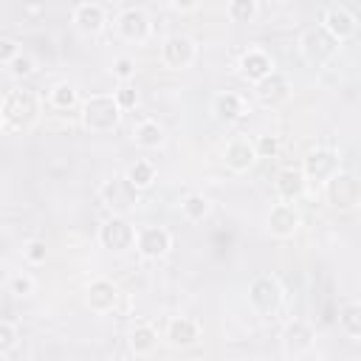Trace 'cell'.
Masks as SVG:
<instances>
[{"mask_svg": "<svg viewBox=\"0 0 361 361\" xmlns=\"http://www.w3.org/2000/svg\"><path fill=\"white\" fill-rule=\"evenodd\" d=\"M180 212H183V217H186V220L197 223V220H203V217L209 214V200H206L203 195L192 192V195H186V197L180 200Z\"/></svg>", "mask_w": 361, "mask_h": 361, "instance_id": "obj_27", "label": "cell"}, {"mask_svg": "<svg viewBox=\"0 0 361 361\" xmlns=\"http://www.w3.org/2000/svg\"><path fill=\"white\" fill-rule=\"evenodd\" d=\"M254 93H257V99H259L262 107H276V104H282L290 96V82H288L285 73L271 71L265 79H259L254 85Z\"/></svg>", "mask_w": 361, "mask_h": 361, "instance_id": "obj_14", "label": "cell"}, {"mask_svg": "<svg viewBox=\"0 0 361 361\" xmlns=\"http://www.w3.org/2000/svg\"><path fill=\"white\" fill-rule=\"evenodd\" d=\"M338 324H341V330L347 336L361 338V302H347L338 310Z\"/></svg>", "mask_w": 361, "mask_h": 361, "instance_id": "obj_25", "label": "cell"}, {"mask_svg": "<svg viewBox=\"0 0 361 361\" xmlns=\"http://www.w3.org/2000/svg\"><path fill=\"white\" fill-rule=\"evenodd\" d=\"M0 116H3V130L6 133H25L39 118V96L34 90L14 87L3 96Z\"/></svg>", "mask_w": 361, "mask_h": 361, "instance_id": "obj_1", "label": "cell"}, {"mask_svg": "<svg viewBox=\"0 0 361 361\" xmlns=\"http://www.w3.org/2000/svg\"><path fill=\"white\" fill-rule=\"evenodd\" d=\"M164 338H166L169 347H180V350H183V347H192V344L200 338V327H197L195 319L178 316V319H172V322L166 324Z\"/></svg>", "mask_w": 361, "mask_h": 361, "instance_id": "obj_20", "label": "cell"}, {"mask_svg": "<svg viewBox=\"0 0 361 361\" xmlns=\"http://www.w3.org/2000/svg\"><path fill=\"white\" fill-rule=\"evenodd\" d=\"M257 158H259V155H257V144L248 141L245 135L231 138V141L226 144V149H223V161H226V166H228L231 172H245V169H251Z\"/></svg>", "mask_w": 361, "mask_h": 361, "instance_id": "obj_15", "label": "cell"}, {"mask_svg": "<svg viewBox=\"0 0 361 361\" xmlns=\"http://www.w3.org/2000/svg\"><path fill=\"white\" fill-rule=\"evenodd\" d=\"M324 192H327V200L330 206L336 209H355L361 203V180L350 172H336L330 180H324Z\"/></svg>", "mask_w": 361, "mask_h": 361, "instance_id": "obj_6", "label": "cell"}, {"mask_svg": "<svg viewBox=\"0 0 361 361\" xmlns=\"http://www.w3.org/2000/svg\"><path fill=\"white\" fill-rule=\"evenodd\" d=\"M23 257H25L31 265L45 262V257H48V245H45V240H28L25 248H23Z\"/></svg>", "mask_w": 361, "mask_h": 361, "instance_id": "obj_30", "label": "cell"}, {"mask_svg": "<svg viewBox=\"0 0 361 361\" xmlns=\"http://www.w3.org/2000/svg\"><path fill=\"white\" fill-rule=\"evenodd\" d=\"M265 223H268V231H271L274 237L288 240V237H293L296 228L302 226V217H299V212H296V206H293L290 200H279V203L271 206Z\"/></svg>", "mask_w": 361, "mask_h": 361, "instance_id": "obj_9", "label": "cell"}, {"mask_svg": "<svg viewBox=\"0 0 361 361\" xmlns=\"http://www.w3.org/2000/svg\"><path fill=\"white\" fill-rule=\"evenodd\" d=\"M17 344V327L11 322H0V355H6Z\"/></svg>", "mask_w": 361, "mask_h": 361, "instance_id": "obj_35", "label": "cell"}, {"mask_svg": "<svg viewBox=\"0 0 361 361\" xmlns=\"http://www.w3.org/2000/svg\"><path fill=\"white\" fill-rule=\"evenodd\" d=\"M226 11L231 23H251L257 17V0H228Z\"/></svg>", "mask_w": 361, "mask_h": 361, "instance_id": "obj_28", "label": "cell"}, {"mask_svg": "<svg viewBox=\"0 0 361 361\" xmlns=\"http://www.w3.org/2000/svg\"><path fill=\"white\" fill-rule=\"evenodd\" d=\"M254 144H257L259 158H276V152H279V138L276 135H259Z\"/></svg>", "mask_w": 361, "mask_h": 361, "instance_id": "obj_34", "label": "cell"}, {"mask_svg": "<svg viewBox=\"0 0 361 361\" xmlns=\"http://www.w3.org/2000/svg\"><path fill=\"white\" fill-rule=\"evenodd\" d=\"M121 118V104L116 102V96L107 93H96L82 104V124L90 133H110Z\"/></svg>", "mask_w": 361, "mask_h": 361, "instance_id": "obj_2", "label": "cell"}, {"mask_svg": "<svg viewBox=\"0 0 361 361\" xmlns=\"http://www.w3.org/2000/svg\"><path fill=\"white\" fill-rule=\"evenodd\" d=\"M135 248L147 259H161L172 248V234L164 226H144V228H138Z\"/></svg>", "mask_w": 361, "mask_h": 361, "instance_id": "obj_10", "label": "cell"}, {"mask_svg": "<svg viewBox=\"0 0 361 361\" xmlns=\"http://www.w3.org/2000/svg\"><path fill=\"white\" fill-rule=\"evenodd\" d=\"M299 54L305 56L307 65L322 68V65H327V62L338 54V39H336L324 25L307 28V31L299 37Z\"/></svg>", "mask_w": 361, "mask_h": 361, "instance_id": "obj_3", "label": "cell"}, {"mask_svg": "<svg viewBox=\"0 0 361 361\" xmlns=\"http://www.w3.org/2000/svg\"><path fill=\"white\" fill-rule=\"evenodd\" d=\"M271 71H276V68H274V59H271L262 48H248V51L240 56V73H243L251 85H257L259 79H265Z\"/></svg>", "mask_w": 361, "mask_h": 361, "instance_id": "obj_19", "label": "cell"}, {"mask_svg": "<svg viewBox=\"0 0 361 361\" xmlns=\"http://www.w3.org/2000/svg\"><path fill=\"white\" fill-rule=\"evenodd\" d=\"M20 54H23V48H20L11 37H3V39H0V65H3V68H6L14 56H20Z\"/></svg>", "mask_w": 361, "mask_h": 361, "instance_id": "obj_36", "label": "cell"}, {"mask_svg": "<svg viewBox=\"0 0 361 361\" xmlns=\"http://www.w3.org/2000/svg\"><path fill=\"white\" fill-rule=\"evenodd\" d=\"M138 192H141V189L133 186L127 175H121V178H110V180H104L102 189H99V197H102V203H104L113 214H127L130 209H135V203H138Z\"/></svg>", "mask_w": 361, "mask_h": 361, "instance_id": "obj_4", "label": "cell"}, {"mask_svg": "<svg viewBox=\"0 0 361 361\" xmlns=\"http://www.w3.org/2000/svg\"><path fill=\"white\" fill-rule=\"evenodd\" d=\"M6 68H8L11 76H28V73H34V59H31L28 54H20V56H14Z\"/></svg>", "mask_w": 361, "mask_h": 361, "instance_id": "obj_33", "label": "cell"}, {"mask_svg": "<svg viewBox=\"0 0 361 361\" xmlns=\"http://www.w3.org/2000/svg\"><path fill=\"white\" fill-rule=\"evenodd\" d=\"M282 299H285V293H282V288H279V282L274 279V276H257L251 285H248V302H251V307L259 313V316H274V313H279V307H282Z\"/></svg>", "mask_w": 361, "mask_h": 361, "instance_id": "obj_5", "label": "cell"}, {"mask_svg": "<svg viewBox=\"0 0 361 361\" xmlns=\"http://www.w3.org/2000/svg\"><path fill=\"white\" fill-rule=\"evenodd\" d=\"M104 23H107V14L99 3H79L73 8V25L82 34H99L104 28Z\"/></svg>", "mask_w": 361, "mask_h": 361, "instance_id": "obj_21", "label": "cell"}, {"mask_svg": "<svg viewBox=\"0 0 361 361\" xmlns=\"http://www.w3.org/2000/svg\"><path fill=\"white\" fill-rule=\"evenodd\" d=\"M135 237H138V231L133 228V223L124 214L107 217L102 223V228H99V243L104 248H110V251H127V248H133L135 245Z\"/></svg>", "mask_w": 361, "mask_h": 361, "instance_id": "obj_7", "label": "cell"}, {"mask_svg": "<svg viewBox=\"0 0 361 361\" xmlns=\"http://www.w3.org/2000/svg\"><path fill=\"white\" fill-rule=\"evenodd\" d=\"M133 141L138 147H144V149H158L166 141V133L155 118H144V121H138L133 127Z\"/></svg>", "mask_w": 361, "mask_h": 361, "instance_id": "obj_23", "label": "cell"}, {"mask_svg": "<svg viewBox=\"0 0 361 361\" xmlns=\"http://www.w3.org/2000/svg\"><path fill=\"white\" fill-rule=\"evenodd\" d=\"M212 113L217 121H234L243 116V99L234 90H223L212 99Z\"/></svg>", "mask_w": 361, "mask_h": 361, "instance_id": "obj_22", "label": "cell"}, {"mask_svg": "<svg viewBox=\"0 0 361 361\" xmlns=\"http://www.w3.org/2000/svg\"><path fill=\"white\" fill-rule=\"evenodd\" d=\"M113 96H116V102L121 104V110H130V107H135V104H138V93H135V90H133L127 82H124V85H121V87H118Z\"/></svg>", "mask_w": 361, "mask_h": 361, "instance_id": "obj_37", "label": "cell"}, {"mask_svg": "<svg viewBox=\"0 0 361 361\" xmlns=\"http://www.w3.org/2000/svg\"><path fill=\"white\" fill-rule=\"evenodd\" d=\"M8 293H14V296H31L34 293V279L28 274H14L8 279Z\"/></svg>", "mask_w": 361, "mask_h": 361, "instance_id": "obj_31", "label": "cell"}, {"mask_svg": "<svg viewBox=\"0 0 361 361\" xmlns=\"http://www.w3.org/2000/svg\"><path fill=\"white\" fill-rule=\"evenodd\" d=\"M118 302V288L110 279H93L85 290V305L93 313H110Z\"/></svg>", "mask_w": 361, "mask_h": 361, "instance_id": "obj_17", "label": "cell"}, {"mask_svg": "<svg viewBox=\"0 0 361 361\" xmlns=\"http://www.w3.org/2000/svg\"><path fill=\"white\" fill-rule=\"evenodd\" d=\"M305 175L307 178H316V180H330L338 169H341V158H338V152L336 149H330V147H316L313 152H307V158H305Z\"/></svg>", "mask_w": 361, "mask_h": 361, "instance_id": "obj_11", "label": "cell"}, {"mask_svg": "<svg viewBox=\"0 0 361 361\" xmlns=\"http://www.w3.org/2000/svg\"><path fill=\"white\" fill-rule=\"evenodd\" d=\"M124 175H127L130 183L138 186V189H149V186L155 183V166H152L149 161H135V164H130Z\"/></svg>", "mask_w": 361, "mask_h": 361, "instance_id": "obj_26", "label": "cell"}, {"mask_svg": "<svg viewBox=\"0 0 361 361\" xmlns=\"http://www.w3.org/2000/svg\"><path fill=\"white\" fill-rule=\"evenodd\" d=\"M113 76L121 79V82H130L135 76V59L133 56H118L113 62Z\"/></svg>", "mask_w": 361, "mask_h": 361, "instance_id": "obj_32", "label": "cell"}, {"mask_svg": "<svg viewBox=\"0 0 361 361\" xmlns=\"http://www.w3.org/2000/svg\"><path fill=\"white\" fill-rule=\"evenodd\" d=\"M313 338H316L313 327L305 319H293L282 330V353L288 358H299V355H305V353L313 350Z\"/></svg>", "mask_w": 361, "mask_h": 361, "instance_id": "obj_8", "label": "cell"}, {"mask_svg": "<svg viewBox=\"0 0 361 361\" xmlns=\"http://www.w3.org/2000/svg\"><path fill=\"white\" fill-rule=\"evenodd\" d=\"M161 59H164L166 68H175V71L189 68L195 62V42L183 34H172L161 45Z\"/></svg>", "mask_w": 361, "mask_h": 361, "instance_id": "obj_13", "label": "cell"}, {"mask_svg": "<svg viewBox=\"0 0 361 361\" xmlns=\"http://www.w3.org/2000/svg\"><path fill=\"white\" fill-rule=\"evenodd\" d=\"M116 25H118V34H121L127 42H144V39L149 37V31H152V23H149L147 11L138 8V6L124 8V11L118 14Z\"/></svg>", "mask_w": 361, "mask_h": 361, "instance_id": "obj_12", "label": "cell"}, {"mask_svg": "<svg viewBox=\"0 0 361 361\" xmlns=\"http://www.w3.org/2000/svg\"><path fill=\"white\" fill-rule=\"evenodd\" d=\"M155 347H158V330L152 324H147V322L135 324L133 333H130V350L135 355H152Z\"/></svg>", "mask_w": 361, "mask_h": 361, "instance_id": "obj_24", "label": "cell"}, {"mask_svg": "<svg viewBox=\"0 0 361 361\" xmlns=\"http://www.w3.org/2000/svg\"><path fill=\"white\" fill-rule=\"evenodd\" d=\"M51 104L54 107H59V110H71L73 104H76V87L73 85H68V82H59V85H54L51 87Z\"/></svg>", "mask_w": 361, "mask_h": 361, "instance_id": "obj_29", "label": "cell"}, {"mask_svg": "<svg viewBox=\"0 0 361 361\" xmlns=\"http://www.w3.org/2000/svg\"><path fill=\"white\" fill-rule=\"evenodd\" d=\"M274 189H276L279 200H290V203H293V200H299V197L305 195V189H307V175H305V169L285 166V169L276 175Z\"/></svg>", "mask_w": 361, "mask_h": 361, "instance_id": "obj_18", "label": "cell"}, {"mask_svg": "<svg viewBox=\"0 0 361 361\" xmlns=\"http://www.w3.org/2000/svg\"><path fill=\"white\" fill-rule=\"evenodd\" d=\"M169 3H172L175 11H183V14H186V11H195V8L200 6V0H169Z\"/></svg>", "mask_w": 361, "mask_h": 361, "instance_id": "obj_38", "label": "cell"}, {"mask_svg": "<svg viewBox=\"0 0 361 361\" xmlns=\"http://www.w3.org/2000/svg\"><path fill=\"white\" fill-rule=\"evenodd\" d=\"M322 25L341 42V39H347V37H353L355 34V28H358V20H355V14L347 8V6H327L324 8V14H322Z\"/></svg>", "mask_w": 361, "mask_h": 361, "instance_id": "obj_16", "label": "cell"}]
</instances>
